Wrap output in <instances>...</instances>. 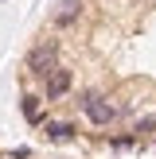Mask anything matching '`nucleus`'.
Listing matches in <instances>:
<instances>
[{"instance_id":"obj_1","label":"nucleus","mask_w":156,"mask_h":159,"mask_svg":"<svg viewBox=\"0 0 156 159\" xmlns=\"http://www.w3.org/2000/svg\"><path fill=\"white\" fill-rule=\"evenodd\" d=\"M78 105H82L86 120H90L94 128H109V124L117 120V113H121V109H117L105 93H98V89H86L82 97H78Z\"/></svg>"},{"instance_id":"obj_2","label":"nucleus","mask_w":156,"mask_h":159,"mask_svg":"<svg viewBox=\"0 0 156 159\" xmlns=\"http://www.w3.org/2000/svg\"><path fill=\"white\" fill-rule=\"evenodd\" d=\"M74 89V70L70 66H55L51 74L43 78V101H59Z\"/></svg>"},{"instance_id":"obj_3","label":"nucleus","mask_w":156,"mask_h":159,"mask_svg":"<svg viewBox=\"0 0 156 159\" xmlns=\"http://www.w3.org/2000/svg\"><path fill=\"white\" fill-rule=\"evenodd\" d=\"M55 66H59V47H55V43H39L35 51L27 54V70L39 78V82H43V78L51 74Z\"/></svg>"},{"instance_id":"obj_4","label":"nucleus","mask_w":156,"mask_h":159,"mask_svg":"<svg viewBox=\"0 0 156 159\" xmlns=\"http://www.w3.org/2000/svg\"><path fill=\"white\" fill-rule=\"evenodd\" d=\"M20 113H23V120L35 124V128L47 124L43 120V93H23V97H20Z\"/></svg>"},{"instance_id":"obj_5","label":"nucleus","mask_w":156,"mask_h":159,"mask_svg":"<svg viewBox=\"0 0 156 159\" xmlns=\"http://www.w3.org/2000/svg\"><path fill=\"white\" fill-rule=\"evenodd\" d=\"M74 124H70V120H47L43 124V136L47 140H55V144H62V140H70V136H74Z\"/></svg>"},{"instance_id":"obj_6","label":"nucleus","mask_w":156,"mask_h":159,"mask_svg":"<svg viewBox=\"0 0 156 159\" xmlns=\"http://www.w3.org/2000/svg\"><path fill=\"white\" fill-rule=\"evenodd\" d=\"M74 12H78V8H74V0H62V12L55 16V23H59V27H66V23L74 20Z\"/></svg>"},{"instance_id":"obj_7","label":"nucleus","mask_w":156,"mask_h":159,"mask_svg":"<svg viewBox=\"0 0 156 159\" xmlns=\"http://www.w3.org/2000/svg\"><path fill=\"white\" fill-rule=\"evenodd\" d=\"M133 144H137L133 132H129V136H109V148H113V152H125V148H133Z\"/></svg>"},{"instance_id":"obj_8","label":"nucleus","mask_w":156,"mask_h":159,"mask_svg":"<svg viewBox=\"0 0 156 159\" xmlns=\"http://www.w3.org/2000/svg\"><path fill=\"white\" fill-rule=\"evenodd\" d=\"M152 128H156V116H144V120H137V128H133V136L140 140L144 132H152Z\"/></svg>"},{"instance_id":"obj_9","label":"nucleus","mask_w":156,"mask_h":159,"mask_svg":"<svg viewBox=\"0 0 156 159\" xmlns=\"http://www.w3.org/2000/svg\"><path fill=\"white\" fill-rule=\"evenodd\" d=\"M27 155H31V152H27V148H16V152H12V155H8V159H27Z\"/></svg>"}]
</instances>
